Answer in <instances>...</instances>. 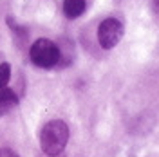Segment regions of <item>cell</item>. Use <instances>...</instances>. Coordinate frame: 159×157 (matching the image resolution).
I'll use <instances>...</instances> for the list:
<instances>
[{"mask_svg": "<svg viewBox=\"0 0 159 157\" xmlns=\"http://www.w3.org/2000/svg\"><path fill=\"white\" fill-rule=\"evenodd\" d=\"M69 141V127L61 119H52L45 123L42 132H40V146L43 154L49 157L60 155Z\"/></svg>", "mask_w": 159, "mask_h": 157, "instance_id": "cell-1", "label": "cell"}, {"mask_svg": "<svg viewBox=\"0 0 159 157\" xmlns=\"http://www.w3.org/2000/svg\"><path fill=\"white\" fill-rule=\"evenodd\" d=\"M31 61L40 69H52L61 60L60 47L49 38H38L29 49Z\"/></svg>", "mask_w": 159, "mask_h": 157, "instance_id": "cell-2", "label": "cell"}, {"mask_svg": "<svg viewBox=\"0 0 159 157\" xmlns=\"http://www.w3.org/2000/svg\"><path fill=\"white\" fill-rule=\"evenodd\" d=\"M123 22L118 18H105L98 25V43L103 49H114L123 38Z\"/></svg>", "mask_w": 159, "mask_h": 157, "instance_id": "cell-3", "label": "cell"}, {"mask_svg": "<svg viewBox=\"0 0 159 157\" xmlns=\"http://www.w3.org/2000/svg\"><path fill=\"white\" fill-rule=\"evenodd\" d=\"M18 101L20 99L13 88H9L7 85L6 87H0V118L6 116L7 112H11L13 108L18 105Z\"/></svg>", "mask_w": 159, "mask_h": 157, "instance_id": "cell-4", "label": "cell"}, {"mask_svg": "<svg viewBox=\"0 0 159 157\" xmlns=\"http://www.w3.org/2000/svg\"><path fill=\"white\" fill-rule=\"evenodd\" d=\"M85 11V0H63V15L74 20L81 16Z\"/></svg>", "mask_w": 159, "mask_h": 157, "instance_id": "cell-5", "label": "cell"}, {"mask_svg": "<svg viewBox=\"0 0 159 157\" xmlns=\"http://www.w3.org/2000/svg\"><path fill=\"white\" fill-rule=\"evenodd\" d=\"M6 22H7V25L11 27V33H13V36H15V42H16L18 45H24L22 42H25V40H27V31L24 29V27H20L18 24L15 22L13 16H7Z\"/></svg>", "mask_w": 159, "mask_h": 157, "instance_id": "cell-6", "label": "cell"}, {"mask_svg": "<svg viewBox=\"0 0 159 157\" xmlns=\"http://www.w3.org/2000/svg\"><path fill=\"white\" fill-rule=\"evenodd\" d=\"M11 79V65L7 61L0 63V87H6Z\"/></svg>", "mask_w": 159, "mask_h": 157, "instance_id": "cell-7", "label": "cell"}, {"mask_svg": "<svg viewBox=\"0 0 159 157\" xmlns=\"http://www.w3.org/2000/svg\"><path fill=\"white\" fill-rule=\"evenodd\" d=\"M0 157H20V155L11 148H0Z\"/></svg>", "mask_w": 159, "mask_h": 157, "instance_id": "cell-8", "label": "cell"}, {"mask_svg": "<svg viewBox=\"0 0 159 157\" xmlns=\"http://www.w3.org/2000/svg\"><path fill=\"white\" fill-rule=\"evenodd\" d=\"M150 4H152V9H154V11L159 15V0H152Z\"/></svg>", "mask_w": 159, "mask_h": 157, "instance_id": "cell-9", "label": "cell"}]
</instances>
